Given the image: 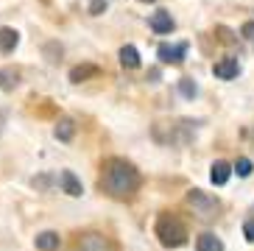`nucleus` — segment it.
Instances as JSON below:
<instances>
[{"mask_svg": "<svg viewBox=\"0 0 254 251\" xmlns=\"http://www.w3.org/2000/svg\"><path fill=\"white\" fill-rule=\"evenodd\" d=\"M140 185H142L140 170L128 162V159H120V156H109V159H104L98 187H101V192H106L109 198H115V201L134 198V192L140 190Z\"/></svg>", "mask_w": 254, "mask_h": 251, "instance_id": "obj_1", "label": "nucleus"}, {"mask_svg": "<svg viewBox=\"0 0 254 251\" xmlns=\"http://www.w3.org/2000/svg\"><path fill=\"white\" fill-rule=\"evenodd\" d=\"M154 232H157L159 243H162L165 249H179V246L187 243V237H190V235H187L185 221H182L179 215H173V212H162V215H159Z\"/></svg>", "mask_w": 254, "mask_h": 251, "instance_id": "obj_2", "label": "nucleus"}, {"mask_svg": "<svg viewBox=\"0 0 254 251\" xmlns=\"http://www.w3.org/2000/svg\"><path fill=\"white\" fill-rule=\"evenodd\" d=\"M187 207L193 209L198 218H204V221H209V218H218V212H221V201L215 198V195H209V192L204 190H190L185 195Z\"/></svg>", "mask_w": 254, "mask_h": 251, "instance_id": "obj_3", "label": "nucleus"}, {"mask_svg": "<svg viewBox=\"0 0 254 251\" xmlns=\"http://www.w3.org/2000/svg\"><path fill=\"white\" fill-rule=\"evenodd\" d=\"M212 73H215V78H221V81H232V78L240 75V62L235 59V56L218 59L215 64H212Z\"/></svg>", "mask_w": 254, "mask_h": 251, "instance_id": "obj_4", "label": "nucleus"}, {"mask_svg": "<svg viewBox=\"0 0 254 251\" xmlns=\"http://www.w3.org/2000/svg\"><path fill=\"white\" fill-rule=\"evenodd\" d=\"M157 56H159L162 64H182L185 56H187V45L185 42H182V45H159Z\"/></svg>", "mask_w": 254, "mask_h": 251, "instance_id": "obj_5", "label": "nucleus"}, {"mask_svg": "<svg viewBox=\"0 0 254 251\" xmlns=\"http://www.w3.org/2000/svg\"><path fill=\"white\" fill-rule=\"evenodd\" d=\"M75 251H112V246H109V240H106L104 235H98V232H87V235H81V240H78Z\"/></svg>", "mask_w": 254, "mask_h": 251, "instance_id": "obj_6", "label": "nucleus"}, {"mask_svg": "<svg viewBox=\"0 0 254 251\" xmlns=\"http://www.w3.org/2000/svg\"><path fill=\"white\" fill-rule=\"evenodd\" d=\"M148 25H151V31H154V34H171V31L176 28V22H173L171 11H165V8H159V11H154V14H151Z\"/></svg>", "mask_w": 254, "mask_h": 251, "instance_id": "obj_7", "label": "nucleus"}, {"mask_svg": "<svg viewBox=\"0 0 254 251\" xmlns=\"http://www.w3.org/2000/svg\"><path fill=\"white\" fill-rule=\"evenodd\" d=\"M59 187H62L64 192H67V195H73V198H78V195L84 192L81 179L75 176L73 170H62V173H59Z\"/></svg>", "mask_w": 254, "mask_h": 251, "instance_id": "obj_8", "label": "nucleus"}, {"mask_svg": "<svg viewBox=\"0 0 254 251\" xmlns=\"http://www.w3.org/2000/svg\"><path fill=\"white\" fill-rule=\"evenodd\" d=\"M232 176V165L226 162V159H215V162L209 165V179H212V185H226Z\"/></svg>", "mask_w": 254, "mask_h": 251, "instance_id": "obj_9", "label": "nucleus"}, {"mask_svg": "<svg viewBox=\"0 0 254 251\" xmlns=\"http://www.w3.org/2000/svg\"><path fill=\"white\" fill-rule=\"evenodd\" d=\"M195 251H224V240L212 232H204L195 237Z\"/></svg>", "mask_w": 254, "mask_h": 251, "instance_id": "obj_10", "label": "nucleus"}, {"mask_svg": "<svg viewBox=\"0 0 254 251\" xmlns=\"http://www.w3.org/2000/svg\"><path fill=\"white\" fill-rule=\"evenodd\" d=\"M17 45H20V34H17L14 28L3 25V28H0V53H14Z\"/></svg>", "mask_w": 254, "mask_h": 251, "instance_id": "obj_11", "label": "nucleus"}, {"mask_svg": "<svg viewBox=\"0 0 254 251\" xmlns=\"http://www.w3.org/2000/svg\"><path fill=\"white\" fill-rule=\"evenodd\" d=\"M118 59L126 70H137V67H140V51H137L134 45H123L120 53H118Z\"/></svg>", "mask_w": 254, "mask_h": 251, "instance_id": "obj_12", "label": "nucleus"}, {"mask_svg": "<svg viewBox=\"0 0 254 251\" xmlns=\"http://www.w3.org/2000/svg\"><path fill=\"white\" fill-rule=\"evenodd\" d=\"M34 243H37L39 251H56V249L62 246V237H59V232H51V229H48V232H39Z\"/></svg>", "mask_w": 254, "mask_h": 251, "instance_id": "obj_13", "label": "nucleus"}, {"mask_svg": "<svg viewBox=\"0 0 254 251\" xmlns=\"http://www.w3.org/2000/svg\"><path fill=\"white\" fill-rule=\"evenodd\" d=\"M53 134H56V140H59V142H70L75 137V123L70 118H59V123H56V128H53Z\"/></svg>", "mask_w": 254, "mask_h": 251, "instance_id": "obj_14", "label": "nucleus"}, {"mask_svg": "<svg viewBox=\"0 0 254 251\" xmlns=\"http://www.w3.org/2000/svg\"><path fill=\"white\" fill-rule=\"evenodd\" d=\"M101 73L95 64H78V67H73L70 70V81L73 84H81V81H87V78H95V75Z\"/></svg>", "mask_w": 254, "mask_h": 251, "instance_id": "obj_15", "label": "nucleus"}, {"mask_svg": "<svg viewBox=\"0 0 254 251\" xmlns=\"http://www.w3.org/2000/svg\"><path fill=\"white\" fill-rule=\"evenodd\" d=\"M17 84H20V73H17V70H11V67H0V89L11 92Z\"/></svg>", "mask_w": 254, "mask_h": 251, "instance_id": "obj_16", "label": "nucleus"}, {"mask_svg": "<svg viewBox=\"0 0 254 251\" xmlns=\"http://www.w3.org/2000/svg\"><path fill=\"white\" fill-rule=\"evenodd\" d=\"M179 95L187 98V101H193V98L198 95V84H195L193 78H179Z\"/></svg>", "mask_w": 254, "mask_h": 251, "instance_id": "obj_17", "label": "nucleus"}, {"mask_svg": "<svg viewBox=\"0 0 254 251\" xmlns=\"http://www.w3.org/2000/svg\"><path fill=\"white\" fill-rule=\"evenodd\" d=\"M252 170H254V165H252V159H246V156H240L238 162L232 165V173H238L240 179H249L252 176Z\"/></svg>", "mask_w": 254, "mask_h": 251, "instance_id": "obj_18", "label": "nucleus"}, {"mask_svg": "<svg viewBox=\"0 0 254 251\" xmlns=\"http://www.w3.org/2000/svg\"><path fill=\"white\" fill-rule=\"evenodd\" d=\"M243 237H246L249 243H254V218H249V221L243 223Z\"/></svg>", "mask_w": 254, "mask_h": 251, "instance_id": "obj_19", "label": "nucleus"}, {"mask_svg": "<svg viewBox=\"0 0 254 251\" xmlns=\"http://www.w3.org/2000/svg\"><path fill=\"white\" fill-rule=\"evenodd\" d=\"M240 37H243V39H254V22H243V25H240Z\"/></svg>", "mask_w": 254, "mask_h": 251, "instance_id": "obj_20", "label": "nucleus"}, {"mask_svg": "<svg viewBox=\"0 0 254 251\" xmlns=\"http://www.w3.org/2000/svg\"><path fill=\"white\" fill-rule=\"evenodd\" d=\"M104 8H106V0H92V6H90V14H104Z\"/></svg>", "mask_w": 254, "mask_h": 251, "instance_id": "obj_21", "label": "nucleus"}, {"mask_svg": "<svg viewBox=\"0 0 254 251\" xmlns=\"http://www.w3.org/2000/svg\"><path fill=\"white\" fill-rule=\"evenodd\" d=\"M34 187H39V190H48V187H51V176H39V179H34Z\"/></svg>", "mask_w": 254, "mask_h": 251, "instance_id": "obj_22", "label": "nucleus"}, {"mask_svg": "<svg viewBox=\"0 0 254 251\" xmlns=\"http://www.w3.org/2000/svg\"><path fill=\"white\" fill-rule=\"evenodd\" d=\"M148 78H151V84H157L159 81V70H148Z\"/></svg>", "mask_w": 254, "mask_h": 251, "instance_id": "obj_23", "label": "nucleus"}, {"mask_svg": "<svg viewBox=\"0 0 254 251\" xmlns=\"http://www.w3.org/2000/svg\"><path fill=\"white\" fill-rule=\"evenodd\" d=\"M140 3H154V0H140Z\"/></svg>", "mask_w": 254, "mask_h": 251, "instance_id": "obj_24", "label": "nucleus"}]
</instances>
